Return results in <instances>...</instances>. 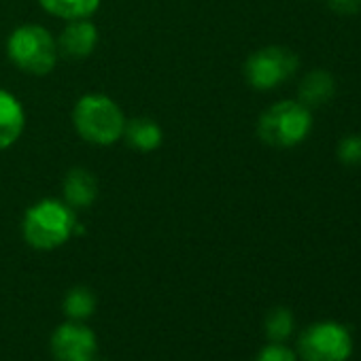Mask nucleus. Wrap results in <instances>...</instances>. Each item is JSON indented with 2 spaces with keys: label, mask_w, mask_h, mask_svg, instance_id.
Instances as JSON below:
<instances>
[{
  "label": "nucleus",
  "mask_w": 361,
  "mask_h": 361,
  "mask_svg": "<svg viewBox=\"0 0 361 361\" xmlns=\"http://www.w3.org/2000/svg\"><path fill=\"white\" fill-rule=\"evenodd\" d=\"M126 115L115 100L104 94L81 96L73 109V123L79 136L92 145L109 147L123 136Z\"/></svg>",
  "instance_id": "obj_1"
},
{
  "label": "nucleus",
  "mask_w": 361,
  "mask_h": 361,
  "mask_svg": "<svg viewBox=\"0 0 361 361\" xmlns=\"http://www.w3.org/2000/svg\"><path fill=\"white\" fill-rule=\"evenodd\" d=\"M75 213L66 202L41 200L32 204L22 221V234L32 249L54 251L75 234Z\"/></svg>",
  "instance_id": "obj_2"
},
{
  "label": "nucleus",
  "mask_w": 361,
  "mask_h": 361,
  "mask_svg": "<svg viewBox=\"0 0 361 361\" xmlns=\"http://www.w3.org/2000/svg\"><path fill=\"white\" fill-rule=\"evenodd\" d=\"M312 132V109L300 100L274 102L259 115L257 136L262 142L276 149H291L302 145Z\"/></svg>",
  "instance_id": "obj_3"
},
{
  "label": "nucleus",
  "mask_w": 361,
  "mask_h": 361,
  "mask_svg": "<svg viewBox=\"0 0 361 361\" xmlns=\"http://www.w3.org/2000/svg\"><path fill=\"white\" fill-rule=\"evenodd\" d=\"M9 60L28 75H49L58 62V43L51 32L37 24L16 28L7 41Z\"/></svg>",
  "instance_id": "obj_4"
},
{
  "label": "nucleus",
  "mask_w": 361,
  "mask_h": 361,
  "mask_svg": "<svg viewBox=\"0 0 361 361\" xmlns=\"http://www.w3.org/2000/svg\"><path fill=\"white\" fill-rule=\"evenodd\" d=\"M295 355L302 361H346L353 355V336L342 323L317 321L300 334Z\"/></svg>",
  "instance_id": "obj_5"
},
{
  "label": "nucleus",
  "mask_w": 361,
  "mask_h": 361,
  "mask_svg": "<svg viewBox=\"0 0 361 361\" xmlns=\"http://www.w3.org/2000/svg\"><path fill=\"white\" fill-rule=\"evenodd\" d=\"M300 68V58L289 47L268 45L253 51L245 62V79L257 92H270L287 83Z\"/></svg>",
  "instance_id": "obj_6"
},
{
  "label": "nucleus",
  "mask_w": 361,
  "mask_h": 361,
  "mask_svg": "<svg viewBox=\"0 0 361 361\" xmlns=\"http://www.w3.org/2000/svg\"><path fill=\"white\" fill-rule=\"evenodd\" d=\"M49 348L56 361H96L98 340L83 321H66L51 334Z\"/></svg>",
  "instance_id": "obj_7"
},
{
  "label": "nucleus",
  "mask_w": 361,
  "mask_h": 361,
  "mask_svg": "<svg viewBox=\"0 0 361 361\" xmlns=\"http://www.w3.org/2000/svg\"><path fill=\"white\" fill-rule=\"evenodd\" d=\"M98 45V30L90 20H71L58 39V54L71 60H85Z\"/></svg>",
  "instance_id": "obj_8"
},
{
  "label": "nucleus",
  "mask_w": 361,
  "mask_h": 361,
  "mask_svg": "<svg viewBox=\"0 0 361 361\" xmlns=\"http://www.w3.org/2000/svg\"><path fill=\"white\" fill-rule=\"evenodd\" d=\"M24 126L26 113L22 102L7 90H0V151L20 140Z\"/></svg>",
  "instance_id": "obj_9"
},
{
  "label": "nucleus",
  "mask_w": 361,
  "mask_h": 361,
  "mask_svg": "<svg viewBox=\"0 0 361 361\" xmlns=\"http://www.w3.org/2000/svg\"><path fill=\"white\" fill-rule=\"evenodd\" d=\"M62 192H64V202L71 209H87L94 204L98 196V180L90 170L73 168L64 176Z\"/></svg>",
  "instance_id": "obj_10"
},
{
  "label": "nucleus",
  "mask_w": 361,
  "mask_h": 361,
  "mask_svg": "<svg viewBox=\"0 0 361 361\" xmlns=\"http://www.w3.org/2000/svg\"><path fill=\"white\" fill-rule=\"evenodd\" d=\"M336 96V79L325 68H314L304 75L298 87V100L308 109H319Z\"/></svg>",
  "instance_id": "obj_11"
},
{
  "label": "nucleus",
  "mask_w": 361,
  "mask_h": 361,
  "mask_svg": "<svg viewBox=\"0 0 361 361\" xmlns=\"http://www.w3.org/2000/svg\"><path fill=\"white\" fill-rule=\"evenodd\" d=\"M121 138L136 151H153L161 145L164 134H161V128L153 119L136 117V119L126 121Z\"/></svg>",
  "instance_id": "obj_12"
},
{
  "label": "nucleus",
  "mask_w": 361,
  "mask_h": 361,
  "mask_svg": "<svg viewBox=\"0 0 361 361\" xmlns=\"http://www.w3.org/2000/svg\"><path fill=\"white\" fill-rule=\"evenodd\" d=\"M39 3L49 16H56L66 22L87 20L100 7V0H39Z\"/></svg>",
  "instance_id": "obj_13"
},
{
  "label": "nucleus",
  "mask_w": 361,
  "mask_h": 361,
  "mask_svg": "<svg viewBox=\"0 0 361 361\" xmlns=\"http://www.w3.org/2000/svg\"><path fill=\"white\" fill-rule=\"evenodd\" d=\"M96 295L87 287H73L62 302V310L68 321H87L96 312Z\"/></svg>",
  "instance_id": "obj_14"
},
{
  "label": "nucleus",
  "mask_w": 361,
  "mask_h": 361,
  "mask_svg": "<svg viewBox=\"0 0 361 361\" xmlns=\"http://www.w3.org/2000/svg\"><path fill=\"white\" fill-rule=\"evenodd\" d=\"M293 327H295L293 312L285 306L272 308L264 321V329L270 342H285L293 334Z\"/></svg>",
  "instance_id": "obj_15"
},
{
  "label": "nucleus",
  "mask_w": 361,
  "mask_h": 361,
  "mask_svg": "<svg viewBox=\"0 0 361 361\" xmlns=\"http://www.w3.org/2000/svg\"><path fill=\"white\" fill-rule=\"evenodd\" d=\"M336 155L344 166H361V134H346L336 147Z\"/></svg>",
  "instance_id": "obj_16"
},
{
  "label": "nucleus",
  "mask_w": 361,
  "mask_h": 361,
  "mask_svg": "<svg viewBox=\"0 0 361 361\" xmlns=\"http://www.w3.org/2000/svg\"><path fill=\"white\" fill-rule=\"evenodd\" d=\"M255 361H298V355L283 342H270L257 353Z\"/></svg>",
  "instance_id": "obj_17"
},
{
  "label": "nucleus",
  "mask_w": 361,
  "mask_h": 361,
  "mask_svg": "<svg viewBox=\"0 0 361 361\" xmlns=\"http://www.w3.org/2000/svg\"><path fill=\"white\" fill-rule=\"evenodd\" d=\"M327 7L336 16L350 18V16H357L361 11V0H327Z\"/></svg>",
  "instance_id": "obj_18"
}]
</instances>
